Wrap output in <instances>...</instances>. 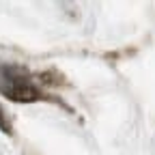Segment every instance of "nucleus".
Listing matches in <instances>:
<instances>
[{
	"label": "nucleus",
	"mask_w": 155,
	"mask_h": 155,
	"mask_svg": "<svg viewBox=\"0 0 155 155\" xmlns=\"http://www.w3.org/2000/svg\"><path fill=\"white\" fill-rule=\"evenodd\" d=\"M0 129H2L5 134H11V125H9V121L5 119V112H2V108H0Z\"/></svg>",
	"instance_id": "2"
},
{
	"label": "nucleus",
	"mask_w": 155,
	"mask_h": 155,
	"mask_svg": "<svg viewBox=\"0 0 155 155\" xmlns=\"http://www.w3.org/2000/svg\"><path fill=\"white\" fill-rule=\"evenodd\" d=\"M0 93H5L11 97L13 101H35L39 99V91L26 82L24 78H15V75H0Z\"/></svg>",
	"instance_id": "1"
}]
</instances>
